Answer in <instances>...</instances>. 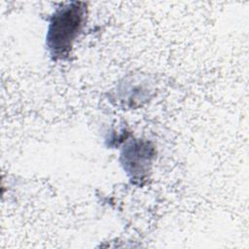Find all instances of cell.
Instances as JSON below:
<instances>
[{"mask_svg": "<svg viewBox=\"0 0 249 249\" xmlns=\"http://www.w3.org/2000/svg\"><path fill=\"white\" fill-rule=\"evenodd\" d=\"M87 17V5L73 1L57 8L50 18L46 44L53 60L65 59L80 35Z\"/></svg>", "mask_w": 249, "mask_h": 249, "instance_id": "obj_1", "label": "cell"}, {"mask_svg": "<svg viewBox=\"0 0 249 249\" xmlns=\"http://www.w3.org/2000/svg\"><path fill=\"white\" fill-rule=\"evenodd\" d=\"M155 158V149L150 142L134 140L122 151L121 162L134 184H141L148 176L152 160Z\"/></svg>", "mask_w": 249, "mask_h": 249, "instance_id": "obj_2", "label": "cell"}]
</instances>
